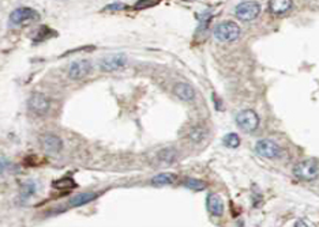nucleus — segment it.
Masks as SVG:
<instances>
[{
	"label": "nucleus",
	"instance_id": "17",
	"mask_svg": "<svg viewBox=\"0 0 319 227\" xmlns=\"http://www.w3.org/2000/svg\"><path fill=\"white\" fill-rule=\"evenodd\" d=\"M176 158V150L173 148H164L159 152V161L161 163H171Z\"/></svg>",
	"mask_w": 319,
	"mask_h": 227
},
{
	"label": "nucleus",
	"instance_id": "14",
	"mask_svg": "<svg viewBox=\"0 0 319 227\" xmlns=\"http://www.w3.org/2000/svg\"><path fill=\"white\" fill-rule=\"evenodd\" d=\"M97 193H93V192H88V193H79V195L74 196L70 199V206L71 207H81L83 204H88L90 201H93L94 199H97Z\"/></svg>",
	"mask_w": 319,
	"mask_h": 227
},
{
	"label": "nucleus",
	"instance_id": "6",
	"mask_svg": "<svg viewBox=\"0 0 319 227\" xmlns=\"http://www.w3.org/2000/svg\"><path fill=\"white\" fill-rule=\"evenodd\" d=\"M50 99L43 92H33L28 99V108L37 116H44L50 110Z\"/></svg>",
	"mask_w": 319,
	"mask_h": 227
},
{
	"label": "nucleus",
	"instance_id": "20",
	"mask_svg": "<svg viewBox=\"0 0 319 227\" xmlns=\"http://www.w3.org/2000/svg\"><path fill=\"white\" fill-rule=\"evenodd\" d=\"M222 143H224V146L225 147L236 148V147L240 146V137L237 136V134H228V135L224 136Z\"/></svg>",
	"mask_w": 319,
	"mask_h": 227
},
{
	"label": "nucleus",
	"instance_id": "5",
	"mask_svg": "<svg viewBox=\"0 0 319 227\" xmlns=\"http://www.w3.org/2000/svg\"><path fill=\"white\" fill-rule=\"evenodd\" d=\"M261 12V5L257 1H243L239 3L235 8V15L237 19L243 22L254 21Z\"/></svg>",
	"mask_w": 319,
	"mask_h": 227
},
{
	"label": "nucleus",
	"instance_id": "11",
	"mask_svg": "<svg viewBox=\"0 0 319 227\" xmlns=\"http://www.w3.org/2000/svg\"><path fill=\"white\" fill-rule=\"evenodd\" d=\"M41 144H43V148L45 151L52 152V154L60 152L61 148H63V141H61L60 137H57L55 135L43 136L41 137Z\"/></svg>",
	"mask_w": 319,
	"mask_h": 227
},
{
	"label": "nucleus",
	"instance_id": "24",
	"mask_svg": "<svg viewBox=\"0 0 319 227\" xmlns=\"http://www.w3.org/2000/svg\"><path fill=\"white\" fill-rule=\"evenodd\" d=\"M295 226H308V223L303 222V221H299V222L295 223Z\"/></svg>",
	"mask_w": 319,
	"mask_h": 227
},
{
	"label": "nucleus",
	"instance_id": "4",
	"mask_svg": "<svg viewBox=\"0 0 319 227\" xmlns=\"http://www.w3.org/2000/svg\"><path fill=\"white\" fill-rule=\"evenodd\" d=\"M237 127L244 132H254L259 127V117L251 109H246L236 114Z\"/></svg>",
	"mask_w": 319,
	"mask_h": 227
},
{
	"label": "nucleus",
	"instance_id": "18",
	"mask_svg": "<svg viewBox=\"0 0 319 227\" xmlns=\"http://www.w3.org/2000/svg\"><path fill=\"white\" fill-rule=\"evenodd\" d=\"M53 186L57 188V189H72V188L77 186V184H75V181L71 177H63V179L55 181Z\"/></svg>",
	"mask_w": 319,
	"mask_h": 227
},
{
	"label": "nucleus",
	"instance_id": "15",
	"mask_svg": "<svg viewBox=\"0 0 319 227\" xmlns=\"http://www.w3.org/2000/svg\"><path fill=\"white\" fill-rule=\"evenodd\" d=\"M175 174L172 173H161L159 176H156L153 180H152V184L153 185H171L175 182Z\"/></svg>",
	"mask_w": 319,
	"mask_h": 227
},
{
	"label": "nucleus",
	"instance_id": "7",
	"mask_svg": "<svg viewBox=\"0 0 319 227\" xmlns=\"http://www.w3.org/2000/svg\"><path fill=\"white\" fill-rule=\"evenodd\" d=\"M127 64V56L124 53L106 54L100 61V70L104 72H112V71L120 70Z\"/></svg>",
	"mask_w": 319,
	"mask_h": 227
},
{
	"label": "nucleus",
	"instance_id": "25",
	"mask_svg": "<svg viewBox=\"0 0 319 227\" xmlns=\"http://www.w3.org/2000/svg\"><path fill=\"white\" fill-rule=\"evenodd\" d=\"M184 1H194V0H184Z\"/></svg>",
	"mask_w": 319,
	"mask_h": 227
},
{
	"label": "nucleus",
	"instance_id": "3",
	"mask_svg": "<svg viewBox=\"0 0 319 227\" xmlns=\"http://www.w3.org/2000/svg\"><path fill=\"white\" fill-rule=\"evenodd\" d=\"M39 18V12L33 8L19 7L10 14L8 22H10V26H22V25H28L30 22L37 21Z\"/></svg>",
	"mask_w": 319,
	"mask_h": 227
},
{
	"label": "nucleus",
	"instance_id": "19",
	"mask_svg": "<svg viewBox=\"0 0 319 227\" xmlns=\"http://www.w3.org/2000/svg\"><path fill=\"white\" fill-rule=\"evenodd\" d=\"M37 190V186L34 184L33 181H28V182H25L22 185V188H21V197L22 199H29V197H32L34 195V192Z\"/></svg>",
	"mask_w": 319,
	"mask_h": 227
},
{
	"label": "nucleus",
	"instance_id": "2",
	"mask_svg": "<svg viewBox=\"0 0 319 227\" xmlns=\"http://www.w3.org/2000/svg\"><path fill=\"white\" fill-rule=\"evenodd\" d=\"M293 174L302 181H314L319 176V166L313 159H307L297 163L293 168Z\"/></svg>",
	"mask_w": 319,
	"mask_h": 227
},
{
	"label": "nucleus",
	"instance_id": "13",
	"mask_svg": "<svg viewBox=\"0 0 319 227\" xmlns=\"http://www.w3.org/2000/svg\"><path fill=\"white\" fill-rule=\"evenodd\" d=\"M175 94L182 101H186V102H190V101H193L194 98H195V90L188 83H184V82L177 83L176 86H175Z\"/></svg>",
	"mask_w": 319,
	"mask_h": 227
},
{
	"label": "nucleus",
	"instance_id": "12",
	"mask_svg": "<svg viewBox=\"0 0 319 227\" xmlns=\"http://www.w3.org/2000/svg\"><path fill=\"white\" fill-rule=\"evenodd\" d=\"M292 8V0H270L269 11L274 15L286 14Z\"/></svg>",
	"mask_w": 319,
	"mask_h": 227
},
{
	"label": "nucleus",
	"instance_id": "1",
	"mask_svg": "<svg viewBox=\"0 0 319 227\" xmlns=\"http://www.w3.org/2000/svg\"><path fill=\"white\" fill-rule=\"evenodd\" d=\"M213 34L215 40L220 43H233L240 37V27L235 22L225 21L214 27Z\"/></svg>",
	"mask_w": 319,
	"mask_h": 227
},
{
	"label": "nucleus",
	"instance_id": "23",
	"mask_svg": "<svg viewBox=\"0 0 319 227\" xmlns=\"http://www.w3.org/2000/svg\"><path fill=\"white\" fill-rule=\"evenodd\" d=\"M127 5L124 3H120V1H116V3H112V4H108L104 8V11H121L126 8Z\"/></svg>",
	"mask_w": 319,
	"mask_h": 227
},
{
	"label": "nucleus",
	"instance_id": "16",
	"mask_svg": "<svg viewBox=\"0 0 319 227\" xmlns=\"http://www.w3.org/2000/svg\"><path fill=\"white\" fill-rule=\"evenodd\" d=\"M205 136H206V130L202 128V127H194L190 130L188 132V137H190V140L193 141V143H199V141H202L205 139Z\"/></svg>",
	"mask_w": 319,
	"mask_h": 227
},
{
	"label": "nucleus",
	"instance_id": "8",
	"mask_svg": "<svg viewBox=\"0 0 319 227\" xmlns=\"http://www.w3.org/2000/svg\"><path fill=\"white\" fill-rule=\"evenodd\" d=\"M255 151L258 155L264 158H277L280 157L281 152V147L273 140H267V139H264V140H259L257 144H255Z\"/></svg>",
	"mask_w": 319,
	"mask_h": 227
},
{
	"label": "nucleus",
	"instance_id": "21",
	"mask_svg": "<svg viewBox=\"0 0 319 227\" xmlns=\"http://www.w3.org/2000/svg\"><path fill=\"white\" fill-rule=\"evenodd\" d=\"M184 185L187 186L188 189L197 190V192H198V190L206 189V182L197 179H187L186 180V182H184Z\"/></svg>",
	"mask_w": 319,
	"mask_h": 227
},
{
	"label": "nucleus",
	"instance_id": "10",
	"mask_svg": "<svg viewBox=\"0 0 319 227\" xmlns=\"http://www.w3.org/2000/svg\"><path fill=\"white\" fill-rule=\"evenodd\" d=\"M206 204H208V210H209V212L212 215H214V217H222V214H224V201H222L220 195L212 193V195L208 196Z\"/></svg>",
	"mask_w": 319,
	"mask_h": 227
},
{
	"label": "nucleus",
	"instance_id": "9",
	"mask_svg": "<svg viewBox=\"0 0 319 227\" xmlns=\"http://www.w3.org/2000/svg\"><path fill=\"white\" fill-rule=\"evenodd\" d=\"M90 71H92V63L89 60H75L68 67V76L74 81H78V79H83L85 76H88Z\"/></svg>",
	"mask_w": 319,
	"mask_h": 227
},
{
	"label": "nucleus",
	"instance_id": "22",
	"mask_svg": "<svg viewBox=\"0 0 319 227\" xmlns=\"http://www.w3.org/2000/svg\"><path fill=\"white\" fill-rule=\"evenodd\" d=\"M160 0H138L134 8L135 10H145V8H150V7H154L156 4H159Z\"/></svg>",
	"mask_w": 319,
	"mask_h": 227
}]
</instances>
